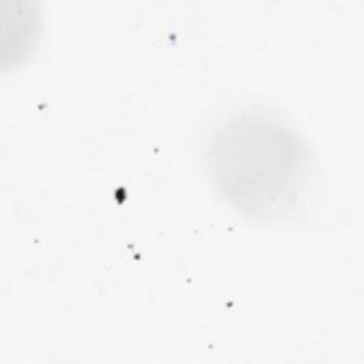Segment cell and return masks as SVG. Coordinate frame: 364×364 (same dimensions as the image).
Wrapping results in <instances>:
<instances>
[{
    "mask_svg": "<svg viewBox=\"0 0 364 364\" xmlns=\"http://www.w3.org/2000/svg\"><path fill=\"white\" fill-rule=\"evenodd\" d=\"M203 159L216 192L250 218L284 215L307 182L303 139L264 109L239 108L223 115L208 134Z\"/></svg>",
    "mask_w": 364,
    "mask_h": 364,
    "instance_id": "6da1fadb",
    "label": "cell"
},
{
    "mask_svg": "<svg viewBox=\"0 0 364 364\" xmlns=\"http://www.w3.org/2000/svg\"><path fill=\"white\" fill-rule=\"evenodd\" d=\"M11 10L1 9L3 34V65L9 61L11 67L20 64L36 44L40 27V11L34 3L11 1Z\"/></svg>",
    "mask_w": 364,
    "mask_h": 364,
    "instance_id": "7a4b0ae2",
    "label": "cell"
}]
</instances>
